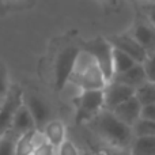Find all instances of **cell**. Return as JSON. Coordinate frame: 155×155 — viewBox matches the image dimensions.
I'll use <instances>...</instances> for the list:
<instances>
[{
	"label": "cell",
	"instance_id": "1",
	"mask_svg": "<svg viewBox=\"0 0 155 155\" xmlns=\"http://www.w3.org/2000/svg\"><path fill=\"white\" fill-rule=\"evenodd\" d=\"M93 120L95 131L112 144L125 147L132 142V137H134L132 128L120 121L109 110H101Z\"/></svg>",
	"mask_w": 155,
	"mask_h": 155
},
{
	"label": "cell",
	"instance_id": "2",
	"mask_svg": "<svg viewBox=\"0 0 155 155\" xmlns=\"http://www.w3.org/2000/svg\"><path fill=\"white\" fill-rule=\"evenodd\" d=\"M71 79L78 83L83 91L105 90L109 83L95 60L86 52H80L78 56Z\"/></svg>",
	"mask_w": 155,
	"mask_h": 155
},
{
	"label": "cell",
	"instance_id": "3",
	"mask_svg": "<svg viewBox=\"0 0 155 155\" xmlns=\"http://www.w3.org/2000/svg\"><path fill=\"white\" fill-rule=\"evenodd\" d=\"M87 54H90L101 71L104 72L106 80H113L114 78V71H113V48L109 44V41L104 38H95L84 44V49Z\"/></svg>",
	"mask_w": 155,
	"mask_h": 155
},
{
	"label": "cell",
	"instance_id": "4",
	"mask_svg": "<svg viewBox=\"0 0 155 155\" xmlns=\"http://www.w3.org/2000/svg\"><path fill=\"white\" fill-rule=\"evenodd\" d=\"M79 53L80 52L72 46L65 48L59 53L54 65V86L57 90H63L67 82L71 79Z\"/></svg>",
	"mask_w": 155,
	"mask_h": 155
},
{
	"label": "cell",
	"instance_id": "5",
	"mask_svg": "<svg viewBox=\"0 0 155 155\" xmlns=\"http://www.w3.org/2000/svg\"><path fill=\"white\" fill-rule=\"evenodd\" d=\"M105 106V95L104 90H95V91H82L79 97V104H78V113H76V121L91 120L94 118L101 109Z\"/></svg>",
	"mask_w": 155,
	"mask_h": 155
},
{
	"label": "cell",
	"instance_id": "6",
	"mask_svg": "<svg viewBox=\"0 0 155 155\" xmlns=\"http://www.w3.org/2000/svg\"><path fill=\"white\" fill-rule=\"evenodd\" d=\"M23 104V94L18 87L12 88V91L5 95L3 105L0 107V136H5L7 132L11 129L12 120L16 110Z\"/></svg>",
	"mask_w": 155,
	"mask_h": 155
},
{
	"label": "cell",
	"instance_id": "7",
	"mask_svg": "<svg viewBox=\"0 0 155 155\" xmlns=\"http://www.w3.org/2000/svg\"><path fill=\"white\" fill-rule=\"evenodd\" d=\"M109 44L114 49H118V51L124 52L125 54H128L136 64H143L148 57L146 51L136 42V40L132 35H117V37H112L109 40Z\"/></svg>",
	"mask_w": 155,
	"mask_h": 155
},
{
	"label": "cell",
	"instance_id": "8",
	"mask_svg": "<svg viewBox=\"0 0 155 155\" xmlns=\"http://www.w3.org/2000/svg\"><path fill=\"white\" fill-rule=\"evenodd\" d=\"M23 104L29 109L30 114H31L33 120H34L35 129L42 132L45 125L51 121V109H49V105L44 99H41L40 97L33 95V94L26 97Z\"/></svg>",
	"mask_w": 155,
	"mask_h": 155
},
{
	"label": "cell",
	"instance_id": "9",
	"mask_svg": "<svg viewBox=\"0 0 155 155\" xmlns=\"http://www.w3.org/2000/svg\"><path fill=\"white\" fill-rule=\"evenodd\" d=\"M105 95V109L112 112L117 106H120L123 102L128 101L129 98L135 95V90L125 84H121L117 82H112L110 84L106 86L104 90Z\"/></svg>",
	"mask_w": 155,
	"mask_h": 155
},
{
	"label": "cell",
	"instance_id": "10",
	"mask_svg": "<svg viewBox=\"0 0 155 155\" xmlns=\"http://www.w3.org/2000/svg\"><path fill=\"white\" fill-rule=\"evenodd\" d=\"M142 109H143V106L136 99V97L134 95L132 98H129L128 101L123 102L120 106H117L116 109H113L112 113L120 121H123L124 124H127L128 127L132 128V127L140 120Z\"/></svg>",
	"mask_w": 155,
	"mask_h": 155
},
{
	"label": "cell",
	"instance_id": "11",
	"mask_svg": "<svg viewBox=\"0 0 155 155\" xmlns=\"http://www.w3.org/2000/svg\"><path fill=\"white\" fill-rule=\"evenodd\" d=\"M132 37L144 49L148 56L155 53V26H153L150 22H139L135 27Z\"/></svg>",
	"mask_w": 155,
	"mask_h": 155
},
{
	"label": "cell",
	"instance_id": "12",
	"mask_svg": "<svg viewBox=\"0 0 155 155\" xmlns=\"http://www.w3.org/2000/svg\"><path fill=\"white\" fill-rule=\"evenodd\" d=\"M112 82L121 83V84H125V86H128V87L136 90V88H139L140 86L144 84V83L147 82V78H146L143 65L142 64H136L135 67H132L129 71H127V72L114 76Z\"/></svg>",
	"mask_w": 155,
	"mask_h": 155
},
{
	"label": "cell",
	"instance_id": "13",
	"mask_svg": "<svg viewBox=\"0 0 155 155\" xmlns=\"http://www.w3.org/2000/svg\"><path fill=\"white\" fill-rule=\"evenodd\" d=\"M11 129H14V132L21 134V135L27 134V132L34 131V129H35L34 120H33V117H31V114H30L29 109L25 106V104H22L21 106H19V109L16 110L15 116H14Z\"/></svg>",
	"mask_w": 155,
	"mask_h": 155
},
{
	"label": "cell",
	"instance_id": "14",
	"mask_svg": "<svg viewBox=\"0 0 155 155\" xmlns=\"http://www.w3.org/2000/svg\"><path fill=\"white\" fill-rule=\"evenodd\" d=\"M46 142L52 144L54 148H59L65 140V128L61 121L59 120H51L45 125L42 131Z\"/></svg>",
	"mask_w": 155,
	"mask_h": 155
},
{
	"label": "cell",
	"instance_id": "15",
	"mask_svg": "<svg viewBox=\"0 0 155 155\" xmlns=\"http://www.w3.org/2000/svg\"><path fill=\"white\" fill-rule=\"evenodd\" d=\"M135 65H136V63H135L128 54H125L124 52L113 48V71H114V76L127 72V71H129L132 67H135Z\"/></svg>",
	"mask_w": 155,
	"mask_h": 155
},
{
	"label": "cell",
	"instance_id": "16",
	"mask_svg": "<svg viewBox=\"0 0 155 155\" xmlns=\"http://www.w3.org/2000/svg\"><path fill=\"white\" fill-rule=\"evenodd\" d=\"M35 131H30L27 134H23L18 137L15 142V155H33L35 150L34 146V135Z\"/></svg>",
	"mask_w": 155,
	"mask_h": 155
},
{
	"label": "cell",
	"instance_id": "17",
	"mask_svg": "<svg viewBox=\"0 0 155 155\" xmlns=\"http://www.w3.org/2000/svg\"><path fill=\"white\" fill-rule=\"evenodd\" d=\"M135 97L143 107L155 104V83L146 82L135 90Z\"/></svg>",
	"mask_w": 155,
	"mask_h": 155
},
{
	"label": "cell",
	"instance_id": "18",
	"mask_svg": "<svg viewBox=\"0 0 155 155\" xmlns=\"http://www.w3.org/2000/svg\"><path fill=\"white\" fill-rule=\"evenodd\" d=\"M134 155H155V136L136 137L134 142Z\"/></svg>",
	"mask_w": 155,
	"mask_h": 155
},
{
	"label": "cell",
	"instance_id": "19",
	"mask_svg": "<svg viewBox=\"0 0 155 155\" xmlns=\"http://www.w3.org/2000/svg\"><path fill=\"white\" fill-rule=\"evenodd\" d=\"M134 136L136 137H154L155 136V123L150 120L140 118L134 127Z\"/></svg>",
	"mask_w": 155,
	"mask_h": 155
},
{
	"label": "cell",
	"instance_id": "20",
	"mask_svg": "<svg viewBox=\"0 0 155 155\" xmlns=\"http://www.w3.org/2000/svg\"><path fill=\"white\" fill-rule=\"evenodd\" d=\"M143 70H144L147 82L155 83V53L150 54L144 63H143Z\"/></svg>",
	"mask_w": 155,
	"mask_h": 155
},
{
	"label": "cell",
	"instance_id": "21",
	"mask_svg": "<svg viewBox=\"0 0 155 155\" xmlns=\"http://www.w3.org/2000/svg\"><path fill=\"white\" fill-rule=\"evenodd\" d=\"M0 155H15V142L7 135L0 139Z\"/></svg>",
	"mask_w": 155,
	"mask_h": 155
},
{
	"label": "cell",
	"instance_id": "22",
	"mask_svg": "<svg viewBox=\"0 0 155 155\" xmlns=\"http://www.w3.org/2000/svg\"><path fill=\"white\" fill-rule=\"evenodd\" d=\"M8 94V78H7V70L4 64L0 63V97L4 98Z\"/></svg>",
	"mask_w": 155,
	"mask_h": 155
},
{
	"label": "cell",
	"instance_id": "23",
	"mask_svg": "<svg viewBox=\"0 0 155 155\" xmlns=\"http://www.w3.org/2000/svg\"><path fill=\"white\" fill-rule=\"evenodd\" d=\"M57 150H59V155H79L76 146L71 140H67V139L64 140V143Z\"/></svg>",
	"mask_w": 155,
	"mask_h": 155
},
{
	"label": "cell",
	"instance_id": "24",
	"mask_svg": "<svg viewBox=\"0 0 155 155\" xmlns=\"http://www.w3.org/2000/svg\"><path fill=\"white\" fill-rule=\"evenodd\" d=\"M33 155H54V147L52 144H49L48 142H45L40 147L35 148Z\"/></svg>",
	"mask_w": 155,
	"mask_h": 155
},
{
	"label": "cell",
	"instance_id": "25",
	"mask_svg": "<svg viewBox=\"0 0 155 155\" xmlns=\"http://www.w3.org/2000/svg\"><path fill=\"white\" fill-rule=\"evenodd\" d=\"M140 118H144V120H150L155 123V104L154 105H148L144 106L142 109V116Z\"/></svg>",
	"mask_w": 155,
	"mask_h": 155
},
{
	"label": "cell",
	"instance_id": "26",
	"mask_svg": "<svg viewBox=\"0 0 155 155\" xmlns=\"http://www.w3.org/2000/svg\"><path fill=\"white\" fill-rule=\"evenodd\" d=\"M147 14H148V19H150V23L155 26V4H151L150 8L147 10Z\"/></svg>",
	"mask_w": 155,
	"mask_h": 155
},
{
	"label": "cell",
	"instance_id": "27",
	"mask_svg": "<svg viewBox=\"0 0 155 155\" xmlns=\"http://www.w3.org/2000/svg\"><path fill=\"white\" fill-rule=\"evenodd\" d=\"M5 98V97H4ZM4 98H3V97H0V107H2V105H3V101H4Z\"/></svg>",
	"mask_w": 155,
	"mask_h": 155
},
{
	"label": "cell",
	"instance_id": "28",
	"mask_svg": "<svg viewBox=\"0 0 155 155\" xmlns=\"http://www.w3.org/2000/svg\"><path fill=\"white\" fill-rule=\"evenodd\" d=\"M116 155H120V154H116Z\"/></svg>",
	"mask_w": 155,
	"mask_h": 155
}]
</instances>
